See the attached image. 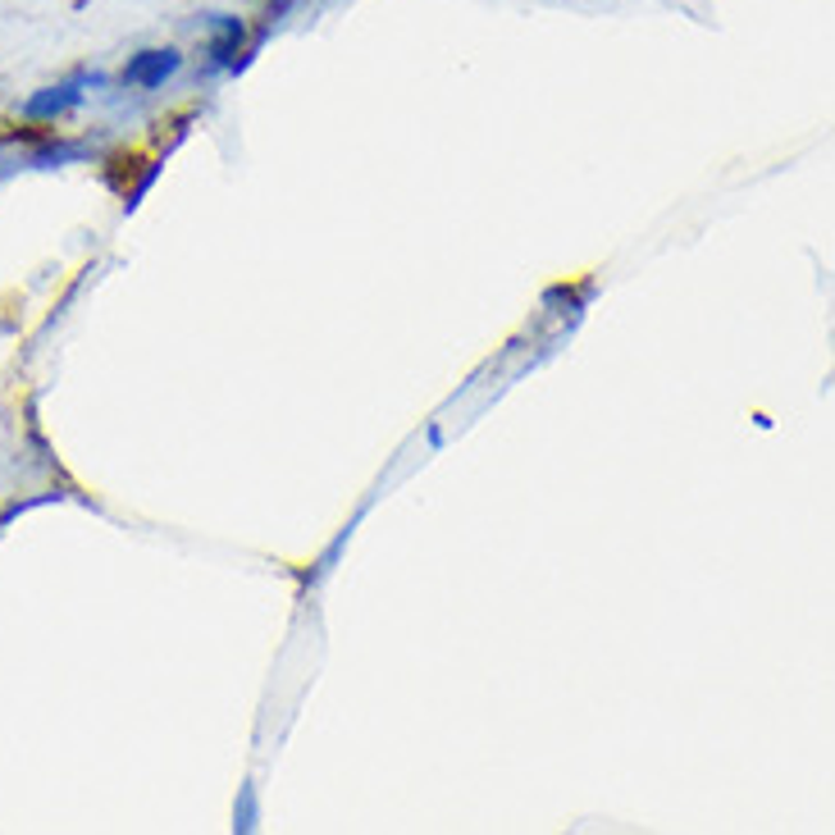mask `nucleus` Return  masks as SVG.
Instances as JSON below:
<instances>
[{"label":"nucleus","mask_w":835,"mask_h":835,"mask_svg":"<svg viewBox=\"0 0 835 835\" xmlns=\"http://www.w3.org/2000/svg\"><path fill=\"white\" fill-rule=\"evenodd\" d=\"M174 69H179V55H174V51H146L142 60L128 64V78L142 82V87H156V82L169 78Z\"/></svg>","instance_id":"nucleus-1"}]
</instances>
